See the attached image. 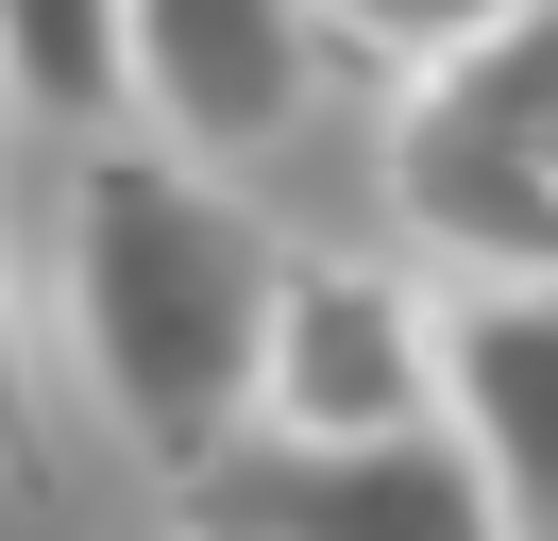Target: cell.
Segmentation results:
<instances>
[{
	"instance_id": "cell-8",
	"label": "cell",
	"mask_w": 558,
	"mask_h": 541,
	"mask_svg": "<svg viewBox=\"0 0 558 541\" xmlns=\"http://www.w3.org/2000/svg\"><path fill=\"white\" fill-rule=\"evenodd\" d=\"M440 101H457L474 135H508V153L558 187V0H524L490 51H457V68H440Z\"/></svg>"
},
{
	"instance_id": "cell-4",
	"label": "cell",
	"mask_w": 558,
	"mask_h": 541,
	"mask_svg": "<svg viewBox=\"0 0 558 541\" xmlns=\"http://www.w3.org/2000/svg\"><path fill=\"white\" fill-rule=\"evenodd\" d=\"M136 101L170 119L186 169H238L305 135L322 101V0H136Z\"/></svg>"
},
{
	"instance_id": "cell-5",
	"label": "cell",
	"mask_w": 558,
	"mask_h": 541,
	"mask_svg": "<svg viewBox=\"0 0 558 541\" xmlns=\"http://www.w3.org/2000/svg\"><path fill=\"white\" fill-rule=\"evenodd\" d=\"M389 220L423 237V270H474L457 304H524V288H558V187L508 153V135H474L440 85H423L407 135H389Z\"/></svg>"
},
{
	"instance_id": "cell-9",
	"label": "cell",
	"mask_w": 558,
	"mask_h": 541,
	"mask_svg": "<svg viewBox=\"0 0 558 541\" xmlns=\"http://www.w3.org/2000/svg\"><path fill=\"white\" fill-rule=\"evenodd\" d=\"M524 0H322V34H355V51H389V68H423V85H440L457 51H490V34H508Z\"/></svg>"
},
{
	"instance_id": "cell-6",
	"label": "cell",
	"mask_w": 558,
	"mask_h": 541,
	"mask_svg": "<svg viewBox=\"0 0 558 541\" xmlns=\"http://www.w3.org/2000/svg\"><path fill=\"white\" fill-rule=\"evenodd\" d=\"M440 423L490 473L508 541H558V288L524 304H440Z\"/></svg>"
},
{
	"instance_id": "cell-10",
	"label": "cell",
	"mask_w": 558,
	"mask_h": 541,
	"mask_svg": "<svg viewBox=\"0 0 558 541\" xmlns=\"http://www.w3.org/2000/svg\"><path fill=\"white\" fill-rule=\"evenodd\" d=\"M0 440H17V473H35V406H17V288H0Z\"/></svg>"
},
{
	"instance_id": "cell-7",
	"label": "cell",
	"mask_w": 558,
	"mask_h": 541,
	"mask_svg": "<svg viewBox=\"0 0 558 541\" xmlns=\"http://www.w3.org/2000/svg\"><path fill=\"white\" fill-rule=\"evenodd\" d=\"M0 101L102 135L136 101V0H0Z\"/></svg>"
},
{
	"instance_id": "cell-1",
	"label": "cell",
	"mask_w": 558,
	"mask_h": 541,
	"mask_svg": "<svg viewBox=\"0 0 558 541\" xmlns=\"http://www.w3.org/2000/svg\"><path fill=\"white\" fill-rule=\"evenodd\" d=\"M271 304H288V237L220 169H186V153H85L69 169V356L170 491L220 440H254Z\"/></svg>"
},
{
	"instance_id": "cell-3",
	"label": "cell",
	"mask_w": 558,
	"mask_h": 541,
	"mask_svg": "<svg viewBox=\"0 0 558 541\" xmlns=\"http://www.w3.org/2000/svg\"><path fill=\"white\" fill-rule=\"evenodd\" d=\"M254 423H271V440H407V423H440V304H423L407 270L288 254Z\"/></svg>"
},
{
	"instance_id": "cell-2",
	"label": "cell",
	"mask_w": 558,
	"mask_h": 541,
	"mask_svg": "<svg viewBox=\"0 0 558 541\" xmlns=\"http://www.w3.org/2000/svg\"><path fill=\"white\" fill-rule=\"evenodd\" d=\"M186 525L204 541H508L490 473L457 457V423H407V440H220L186 473Z\"/></svg>"
}]
</instances>
